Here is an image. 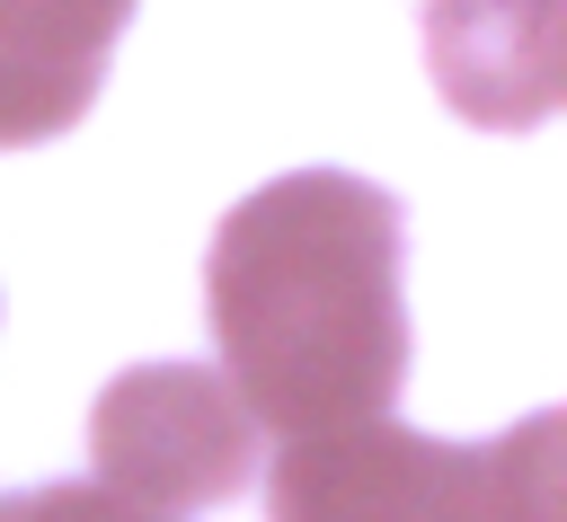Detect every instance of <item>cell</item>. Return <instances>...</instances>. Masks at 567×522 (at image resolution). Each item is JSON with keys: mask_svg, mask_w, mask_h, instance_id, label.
<instances>
[{"mask_svg": "<svg viewBox=\"0 0 567 522\" xmlns=\"http://www.w3.org/2000/svg\"><path fill=\"white\" fill-rule=\"evenodd\" d=\"M399 195L346 168H292L239 195L204 257V310L221 380L257 434H328L390 416L408 380V301H399Z\"/></svg>", "mask_w": 567, "mask_h": 522, "instance_id": "6da1fadb", "label": "cell"}, {"mask_svg": "<svg viewBox=\"0 0 567 522\" xmlns=\"http://www.w3.org/2000/svg\"><path fill=\"white\" fill-rule=\"evenodd\" d=\"M558 416H523L496 442H443L390 416L292 434L266 469V522H567Z\"/></svg>", "mask_w": 567, "mask_h": 522, "instance_id": "7a4b0ae2", "label": "cell"}, {"mask_svg": "<svg viewBox=\"0 0 567 522\" xmlns=\"http://www.w3.org/2000/svg\"><path fill=\"white\" fill-rule=\"evenodd\" d=\"M89 460H97V487L159 513L230 504L257 478V416L213 363H142L97 389Z\"/></svg>", "mask_w": 567, "mask_h": 522, "instance_id": "3957f363", "label": "cell"}, {"mask_svg": "<svg viewBox=\"0 0 567 522\" xmlns=\"http://www.w3.org/2000/svg\"><path fill=\"white\" fill-rule=\"evenodd\" d=\"M425 71L452 115L532 133L567 88V0H425Z\"/></svg>", "mask_w": 567, "mask_h": 522, "instance_id": "277c9868", "label": "cell"}, {"mask_svg": "<svg viewBox=\"0 0 567 522\" xmlns=\"http://www.w3.org/2000/svg\"><path fill=\"white\" fill-rule=\"evenodd\" d=\"M124 27L133 0H0V150L71 133Z\"/></svg>", "mask_w": 567, "mask_h": 522, "instance_id": "5b68a950", "label": "cell"}, {"mask_svg": "<svg viewBox=\"0 0 567 522\" xmlns=\"http://www.w3.org/2000/svg\"><path fill=\"white\" fill-rule=\"evenodd\" d=\"M0 522H177L159 504H133L115 487H27L0 504Z\"/></svg>", "mask_w": 567, "mask_h": 522, "instance_id": "8992f818", "label": "cell"}]
</instances>
